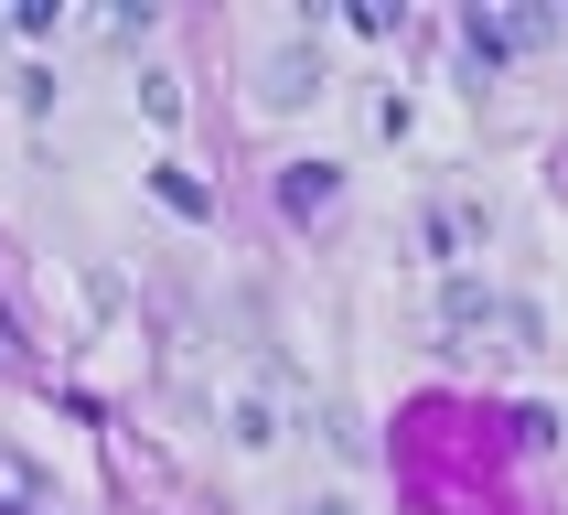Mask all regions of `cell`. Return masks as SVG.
Masks as SVG:
<instances>
[{
  "label": "cell",
  "instance_id": "obj_1",
  "mask_svg": "<svg viewBox=\"0 0 568 515\" xmlns=\"http://www.w3.org/2000/svg\"><path fill=\"white\" fill-rule=\"evenodd\" d=\"M462 43H473V64L494 75L505 54H537V43H558V11H473V22H462Z\"/></svg>",
  "mask_w": 568,
  "mask_h": 515
},
{
  "label": "cell",
  "instance_id": "obj_2",
  "mask_svg": "<svg viewBox=\"0 0 568 515\" xmlns=\"http://www.w3.org/2000/svg\"><path fill=\"white\" fill-rule=\"evenodd\" d=\"M505 312H515V301H494L473 269H450V280H440V333L462 354H483V333H505Z\"/></svg>",
  "mask_w": 568,
  "mask_h": 515
},
{
  "label": "cell",
  "instance_id": "obj_3",
  "mask_svg": "<svg viewBox=\"0 0 568 515\" xmlns=\"http://www.w3.org/2000/svg\"><path fill=\"white\" fill-rule=\"evenodd\" d=\"M257 97H268V108H301V97H322V43H280Z\"/></svg>",
  "mask_w": 568,
  "mask_h": 515
},
{
  "label": "cell",
  "instance_id": "obj_4",
  "mask_svg": "<svg viewBox=\"0 0 568 515\" xmlns=\"http://www.w3.org/2000/svg\"><path fill=\"white\" fill-rule=\"evenodd\" d=\"M333 193H344V172H333V161H290V172H280V204H290L301 225L333 215Z\"/></svg>",
  "mask_w": 568,
  "mask_h": 515
},
{
  "label": "cell",
  "instance_id": "obj_5",
  "mask_svg": "<svg viewBox=\"0 0 568 515\" xmlns=\"http://www.w3.org/2000/svg\"><path fill=\"white\" fill-rule=\"evenodd\" d=\"M43 505H54L43 462H32V451H0V515H43Z\"/></svg>",
  "mask_w": 568,
  "mask_h": 515
},
{
  "label": "cell",
  "instance_id": "obj_6",
  "mask_svg": "<svg viewBox=\"0 0 568 515\" xmlns=\"http://www.w3.org/2000/svg\"><path fill=\"white\" fill-rule=\"evenodd\" d=\"M225 430H236V451H268V441H280V408H268V386H236V397H225Z\"/></svg>",
  "mask_w": 568,
  "mask_h": 515
},
{
  "label": "cell",
  "instance_id": "obj_7",
  "mask_svg": "<svg viewBox=\"0 0 568 515\" xmlns=\"http://www.w3.org/2000/svg\"><path fill=\"white\" fill-rule=\"evenodd\" d=\"M151 193H161V204H172V215H193V225H204V215H215V193H204V183H193V172H183V161H161V172H151Z\"/></svg>",
  "mask_w": 568,
  "mask_h": 515
},
{
  "label": "cell",
  "instance_id": "obj_8",
  "mask_svg": "<svg viewBox=\"0 0 568 515\" xmlns=\"http://www.w3.org/2000/svg\"><path fill=\"white\" fill-rule=\"evenodd\" d=\"M429 248H440V258L483 248V215H473V204H429Z\"/></svg>",
  "mask_w": 568,
  "mask_h": 515
},
{
  "label": "cell",
  "instance_id": "obj_9",
  "mask_svg": "<svg viewBox=\"0 0 568 515\" xmlns=\"http://www.w3.org/2000/svg\"><path fill=\"white\" fill-rule=\"evenodd\" d=\"M140 108L172 129V119H183V75H161V64H151V75H140Z\"/></svg>",
  "mask_w": 568,
  "mask_h": 515
},
{
  "label": "cell",
  "instance_id": "obj_10",
  "mask_svg": "<svg viewBox=\"0 0 568 515\" xmlns=\"http://www.w3.org/2000/svg\"><path fill=\"white\" fill-rule=\"evenodd\" d=\"M312 515H354V505H344V494H322V505H312Z\"/></svg>",
  "mask_w": 568,
  "mask_h": 515
},
{
  "label": "cell",
  "instance_id": "obj_11",
  "mask_svg": "<svg viewBox=\"0 0 568 515\" xmlns=\"http://www.w3.org/2000/svg\"><path fill=\"white\" fill-rule=\"evenodd\" d=\"M558 161H568V151H558Z\"/></svg>",
  "mask_w": 568,
  "mask_h": 515
}]
</instances>
